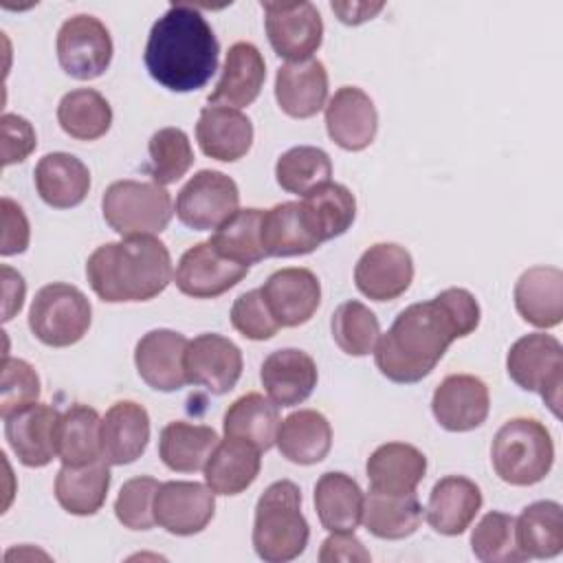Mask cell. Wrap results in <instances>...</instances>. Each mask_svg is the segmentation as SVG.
<instances>
[{
    "mask_svg": "<svg viewBox=\"0 0 563 563\" xmlns=\"http://www.w3.org/2000/svg\"><path fill=\"white\" fill-rule=\"evenodd\" d=\"M477 325V299L466 288H446L398 312L391 328L378 336L376 367L391 383H418L435 369L455 339L468 336Z\"/></svg>",
    "mask_w": 563,
    "mask_h": 563,
    "instance_id": "1",
    "label": "cell"
},
{
    "mask_svg": "<svg viewBox=\"0 0 563 563\" xmlns=\"http://www.w3.org/2000/svg\"><path fill=\"white\" fill-rule=\"evenodd\" d=\"M220 44L207 18L187 2H174L152 24L145 44L150 77L172 92H191L218 70Z\"/></svg>",
    "mask_w": 563,
    "mask_h": 563,
    "instance_id": "2",
    "label": "cell"
},
{
    "mask_svg": "<svg viewBox=\"0 0 563 563\" xmlns=\"http://www.w3.org/2000/svg\"><path fill=\"white\" fill-rule=\"evenodd\" d=\"M86 277L101 301H150L174 279L172 255L154 235H134L97 246L86 262Z\"/></svg>",
    "mask_w": 563,
    "mask_h": 563,
    "instance_id": "3",
    "label": "cell"
},
{
    "mask_svg": "<svg viewBox=\"0 0 563 563\" xmlns=\"http://www.w3.org/2000/svg\"><path fill=\"white\" fill-rule=\"evenodd\" d=\"M310 539V526L301 512V490L290 479L273 482L257 499L253 521V548L266 563L297 559Z\"/></svg>",
    "mask_w": 563,
    "mask_h": 563,
    "instance_id": "4",
    "label": "cell"
},
{
    "mask_svg": "<svg viewBox=\"0 0 563 563\" xmlns=\"http://www.w3.org/2000/svg\"><path fill=\"white\" fill-rule=\"evenodd\" d=\"M497 477L510 486H532L548 477L554 464V442L537 418H512L499 427L490 444Z\"/></svg>",
    "mask_w": 563,
    "mask_h": 563,
    "instance_id": "5",
    "label": "cell"
},
{
    "mask_svg": "<svg viewBox=\"0 0 563 563\" xmlns=\"http://www.w3.org/2000/svg\"><path fill=\"white\" fill-rule=\"evenodd\" d=\"M103 220L121 238L156 235L167 229L174 205L165 187L145 180H117L101 198Z\"/></svg>",
    "mask_w": 563,
    "mask_h": 563,
    "instance_id": "6",
    "label": "cell"
},
{
    "mask_svg": "<svg viewBox=\"0 0 563 563\" xmlns=\"http://www.w3.org/2000/svg\"><path fill=\"white\" fill-rule=\"evenodd\" d=\"M92 321L88 297L73 284L53 282L35 292L29 328L48 347H68L84 339Z\"/></svg>",
    "mask_w": 563,
    "mask_h": 563,
    "instance_id": "7",
    "label": "cell"
},
{
    "mask_svg": "<svg viewBox=\"0 0 563 563\" xmlns=\"http://www.w3.org/2000/svg\"><path fill=\"white\" fill-rule=\"evenodd\" d=\"M508 376L526 391H537L550 411L561 416L563 347L556 336L532 332L517 339L506 356Z\"/></svg>",
    "mask_w": 563,
    "mask_h": 563,
    "instance_id": "8",
    "label": "cell"
},
{
    "mask_svg": "<svg viewBox=\"0 0 563 563\" xmlns=\"http://www.w3.org/2000/svg\"><path fill=\"white\" fill-rule=\"evenodd\" d=\"M112 37L106 24L88 13L68 18L57 31V62L79 81L101 77L112 62Z\"/></svg>",
    "mask_w": 563,
    "mask_h": 563,
    "instance_id": "9",
    "label": "cell"
},
{
    "mask_svg": "<svg viewBox=\"0 0 563 563\" xmlns=\"http://www.w3.org/2000/svg\"><path fill=\"white\" fill-rule=\"evenodd\" d=\"M240 209L235 180L218 169H200L176 196L178 220L194 231L218 229Z\"/></svg>",
    "mask_w": 563,
    "mask_h": 563,
    "instance_id": "10",
    "label": "cell"
},
{
    "mask_svg": "<svg viewBox=\"0 0 563 563\" xmlns=\"http://www.w3.org/2000/svg\"><path fill=\"white\" fill-rule=\"evenodd\" d=\"M273 51L288 59H310L323 42V20L312 2H262Z\"/></svg>",
    "mask_w": 563,
    "mask_h": 563,
    "instance_id": "11",
    "label": "cell"
},
{
    "mask_svg": "<svg viewBox=\"0 0 563 563\" xmlns=\"http://www.w3.org/2000/svg\"><path fill=\"white\" fill-rule=\"evenodd\" d=\"M183 365L187 383L222 396L238 385L244 363L240 347L231 339L205 332L187 343Z\"/></svg>",
    "mask_w": 563,
    "mask_h": 563,
    "instance_id": "12",
    "label": "cell"
},
{
    "mask_svg": "<svg viewBox=\"0 0 563 563\" xmlns=\"http://www.w3.org/2000/svg\"><path fill=\"white\" fill-rule=\"evenodd\" d=\"M216 512V493L200 482H165L154 497V521L169 534L202 532Z\"/></svg>",
    "mask_w": 563,
    "mask_h": 563,
    "instance_id": "13",
    "label": "cell"
},
{
    "mask_svg": "<svg viewBox=\"0 0 563 563\" xmlns=\"http://www.w3.org/2000/svg\"><path fill=\"white\" fill-rule=\"evenodd\" d=\"M251 266L222 257L211 242H198L187 249L176 266V288L194 299H213L240 284Z\"/></svg>",
    "mask_w": 563,
    "mask_h": 563,
    "instance_id": "14",
    "label": "cell"
},
{
    "mask_svg": "<svg viewBox=\"0 0 563 563\" xmlns=\"http://www.w3.org/2000/svg\"><path fill=\"white\" fill-rule=\"evenodd\" d=\"M260 290L279 328L308 323L321 303L319 277L301 266L275 271Z\"/></svg>",
    "mask_w": 563,
    "mask_h": 563,
    "instance_id": "15",
    "label": "cell"
},
{
    "mask_svg": "<svg viewBox=\"0 0 563 563\" xmlns=\"http://www.w3.org/2000/svg\"><path fill=\"white\" fill-rule=\"evenodd\" d=\"M490 396L482 378L473 374H451L433 391L431 411L438 424L453 433L482 427L488 418Z\"/></svg>",
    "mask_w": 563,
    "mask_h": 563,
    "instance_id": "16",
    "label": "cell"
},
{
    "mask_svg": "<svg viewBox=\"0 0 563 563\" xmlns=\"http://www.w3.org/2000/svg\"><path fill=\"white\" fill-rule=\"evenodd\" d=\"M413 279L411 253L394 242L372 244L354 266L356 288L374 301L398 299Z\"/></svg>",
    "mask_w": 563,
    "mask_h": 563,
    "instance_id": "17",
    "label": "cell"
},
{
    "mask_svg": "<svg viewBox=\"0 0 563 563\" xmlns=\"http://www.w3.org/2000/svg\"><path fill=\"white\" fill-rule=\"evenodd\" d=\"M325 130L341 150L369 147L378 132V112L369 95L356 86H341L325 103Z\"/></svg>",
    "mask_w": 563,
    "mask_h": 563,
    "instance_id": "18",
    "label": "cell"
},
{
    "mask_svg": "<svg viewBox=\"0 0 563 563\" xmlns=\"http://www.w3.org/2000/svg\"><path fill=\"white\" fill-rule=\"evenodd\" d=\"M59 416L55 407L33 402L4 418V438L24 466L42 468L57 457L55 431Z\"/></svg>",
    "mask_w": 563,
    "mask_h": 563,
    "instance_id": "19",
    "label": "cell"
},
{
    "mask_svg": "<svg viewBox=\"0 0 563 563\" xmlns=\"http://www.w3.org/2000/svg\"><path fill=\"white\" fill-rule=\"evenodd\" d=\"M185 334L167 328L150 330L134 347V365L139 376L156 391H178L187 385L185 376Z\"/></svg>",
    "mask_w": 563,
    "mask_h": 563,
    "instance_id": "20",
    "label": "cell"
},
{
    "mask_svg": "<svg viewBox=\"0 0 563 563\" xmlns=\"http://www.w3.org/2000/svg\"><path fill=\"white\" fill-rule=\"evenodd\" d=\"M260 380L277 407H295L310 398L317 387L319 372L314 358L308 352L284 347L271 352L264 358Z\"/></svg>",
    "mask_w": 563,
    "mask_h": 563,
    "instance_id": "21",
    "label": "cell"
},
{
    "mask_svg": "<svg viewBox=\"0 0 563 563\" xmlns=\"http://www.w3.org/2000/svg\"><path fill=\"white\" fill-rule=\"evenodd\" d=\"M275 99L292 119H310L325 108L328 101V70L323 62L310 57L301 62H286L275 75Z\"/></svg>",
    "mask_w": 563,
    "mask_h": 563,
    "instance_id": "22",
    "label": "cell"
},
{
    "mask_svg": "<svg viewBox=\"0 0 563 563\" xmlns=\"http://www.w3.org/2000/svg\"><path fill=\"white\" fill-rule=\"evenodd\" d=\"M266 62L260 48L251 42H235L229 46L222 75L209 95V106L244 108L251 106L264 86Z\"/></svg>",
    "mask_w": 563,
    "mask_h": 563,
    "instance_id": "23",
    "label": "cell"
},
{
    "mask_svg": "<svg viewBox=\"0 0 563 563\" xmlns=\"http://www.w3.org/2000/svg\"><path fill=\"white\" fill-rule=\"evenodd\" d=\"M482 501V490L473 479L446 475L431 488L424 517L438 534L457 537L473 523Z\"/></svg>",
    "mask_w": 563,
    "mask_h": 563,
    "instance_id": "24",
    "label": "cell"
},
{
    "mask_svg": "<svg viewBox=\"0 0 563 563\" xmlns=\"http://www.w3.org/2000/svg\"><path fill=\"white\" fill-rule=\"evenodd\" d=\"M519 317L534 328H556L563 321V273L556 266L523 271L512 290Z\"/></svg>",
    "mask_w": 563,
    "mask_h": 563,
    "instance_id": "25",
    "label": "cell"
},
{
    "mask_svg": "<svg viewBox=\"0 0 563 563\" xmlns=\"http://www.w3.org/2000/svg\"><path fill=\"white\" fill-rule=\"evenodd\" d=\"M150 442V416L134 400L114 402L101 418V455L108 464L136 462Z\"/></svg>",
    "mask_w": 563,
    "mask_h": 563,
    "instance_id": "26",
    "label": "cell"
},
{
    "mask_svg": "<svg viewBox=\"0 0 563 563\" xmlns=\"http://www.w3.org/2000/svg\"><path fill=\"white\" fill-rule=\"evenodd\" d=\"M196 139L205 156L233 163L246 156L251 150L253 123L235 108L205 106L196 123Z\"/></svg>",
    "mask_w": 563,
    "mask_h": 563,
    "instance_id": "27",
    "label": "cell"
},
{
    "mask_svg": "<svg viewBox=\"0 0 563 563\" xmlns=\"http://www.w3.org/2000/svg\"><path fill=\"white\" fill-rule=\"evenodd\" d=\"M369 490L385 495L416 493L427 473V457L407 442H387L374 449L365 464Z\"/></svg>",
    "mask_w": 563,
    "mask_h": 563,
    "instance_id": "28",
    "label": "cell"
},
{
    "mask_svg": "<svg viewBox=\"0 0 563 563\" xmlns=\"http://www.w3.org/2000/svg\"><path fill=\"white\" fill-rule=\"evenodd\" d=\"M40 198L53 209L81 205L90 189V172L81 158L68 152L44 154L33 172Z\"/></svg>",
    "mask_w": 563,
    "mask_h": 563,
    "instance_id": "29",
    "label": "cell"
},
{
    "mask_svg": "<svg viewBox=\"0 0 563 563\" xmlns=\"http://www.w3.org/2000/svg\"><path fill=\"white\" fill-rule=\"evenodd\" d=\"M262 451L253 444L227 438L216 444L211 455L207 457L202 473L205 484L216 495H240L244 493L260 475L262 466Z\"/></svg>",
    "mask_w": 563,
    "mask_h": 563,
    "instance_id": "30",
    "label": "cell"
},
{
    "mask_svg": "<svg viewBox=\"0 0 563 563\" xmlns=\"http://www.w3.org/2000/svg\"><path fill=\"white\" fill-rule=\"evenodd\" d=\"M275 444L288 462L310 466L330 453L332 427L321 411L299 409L279 422Z\"/></svg>",
    "mask_w": 563,
    "mask_h": 563,
    "instance_id": "31",
    "label": "cell"
},
{
    "mask_svg": "<svg viewBox=\"0 0 563 563\" xmlns=\"http://www.w3.org/2000/svg\"><path fill=\"white\" fill-rule=\"evenodd\" d=\"M299 205L303 222L319 244L343 235L356 218L354 194L332 180L308 191Z\"/></svg>",
    "mask_w": 563,
    "mask_h": 563,
    "instance_id": "32",
    "label": "cell"
},
{
    "mask_svg": "<svg viewBox=\"0 0 563 563\" xmlns=\"http://www.w3.org/2000/svg\"><path fill=\"white\" fill-rule=\"evenodd\" d=\"M363 501L358 482L347 473L328 471L314 484V510L328 532H354L363 519Z\"/></svg>",
    "mask_w": 563,
    "mask_h": 563,
    "instance_id": "33",
    "label": "cell"
},
{
    "mask_svg": "<svg viewBox=\"0 0 563 563\" xmlns=\"http://www.w3.org/2000/svg\"><path fill=\"white\" fill-rule=\"evenodd\" d=\"M110 482V466L103 457L86 466L62 464L55 477V499L68 515L88 517L106 504Z\"/></svg>",
    "mask_w": 563,
    "mask_h": 563,
    "instance_id": "34",
    "label": "cell"
},
{
    "mask_svg": "<svg viewBox=\"0 0 563 563\" xmlns=\"http://www.w3.org/2000/svg\"><path fill=\"white\" fill-rule=\"evenodd\" d=\"M424 519V508L416 493L385 495L369 490L363 501L365 530L378 539L398 541L411 537Z\"/></svg>",
    "mask_w": 563,
    "mask_h": 563,
    "instance_id": "35",
    "label": "cell"
},
{
    "mask_svg": "<svg viewBox=\"0 0 563 563\" xmlns=\"http://www.w3.org/2000/svg\"><path fill=\"white\" fill-rule=\"evenodd\" d=\"M57 457L66 466H86L101 460V418L81 402L70 405L57 420Z\"/></svg>",
    "mask_w": 563,
    "mask_h": 563,
    "instance_id": "36",
    "label": "cell"
},
{
    "mask_svg": "<svg viewBox=\"0 0 563 563\" xmlns=\"http://www.w3.org/2000/svg\"><path fill=\"white\" fill-rule=\"evenodd\" d=\"M515 537L526 559H554L563 550V510L559 501L541 499L515 519Z\"/></svg>",
    "mask_w": 563,
    "mask_h": 563,
    "instance_id": "37",
    "label": "cell"
},
{
    "mask_svg": "<svg viewBox=\"0 0 563 563\" xmlns=\"http://www.w3.org/2000/svg\"><path fill=\"white\" fill-rule=\"evenodd\" d=\"M279 422L277 405L271 398L251 391L229 405L224 411L222 429L227 438H238L260 451H268L275 444Z\"/></svg>",
    "mask_w": 563,
    "mask_h": 563,
    "instance_id": "38",
    "label": "cell"
},
{
    "mask_svg": "<svg viewBox=\"0 0 563 563\" xmlns=\"http://www.w3.org/2000/svg\"><path fill=\"white\" fill-rule=\"evenodd\" d=\"M218 444V433L207 424L174 420L163 427L158 438V455L169 471L196 473Z\"/></svg>",
    "mask_w": 563,
    "mask_h": 563,
    "instance_id": "39",
    "label": "cell"
},
{
    "mask_svg": "<svg viewBox=\"0 0 563 563\" xmlns=\"http://www.w3.org/2000/svg\"><path fill=\"white\" fill-rule=\"evenodd\" d=\"M319 246L303 222L299 202H279L264 211L262 249L266 257L308 255Z\"/></svg>",
    "mask_w": 563,
    "mask_h": 563,
    "instance_id": "40",
    "label": "cell"
},
{
    "mask_svg": "<svg viewBox=\"0 0 563 563\" xmlns=\"http://www.w3.org/2000/svg\"><path fill=\"white\" fill-rule=\"evenodd\" d=\"M57 123L70 139L97 141L112 125V108L99 90L77 88L59 99Z\"/></svg>",
    "mask_w": 563,
    "mask_h": 563,
    "instance_id": "41",
    "label": "cell"
},
{
    "mask_svg": "<svg viewBox=\"0 0 563 563\" xmlns=\"http://www.w3.org/2000/svg\"><path fill=\"white\" fill-rule=\"evenodd\" d=\"M262 218L264 211L257 207L238 209L209 238L211 246L222 257L244 266L262 262L266 257L262 249Z\"/></svg>",
    "mask_w": 563,
    "mask_h": 563,
    "instance_id": "42",
    "label": "cell"
},
{
    "mask_svg": "<svg viewBox=\"0 0 563 563\" xmlns=\"http://www.w3.org/2000/svg\"><path fill=\"white\" fill-rule=\"evenodd\" d=\"M332 176V161L328 152L314 145H297L286 150L275 163L277 185L295 196H306L314 187L328 183Z\"/></svg>",
    "mask_w": 563,
    "mask_h": 563,
    "instance_id": "43",
    "label": "cell"
},
{
    "mask_svg": "<svg viewBox=\"0 0 563 563\" xmlns=\"http://www.w3.org/2000/svg\"><path fill=\"white\" fill-rule=\"evenodd\" d=\"M330 328L334 343L350 356H367L374 352L380 336L378 317L356 299H347L336 306Z\"/></svg>",
    "mask_w": 563,
    "mask_h": 563,
    "instance_id": "44",
    "label": "cell"
},
{
    "mask_svg": "<svg viewBox=\"0 0 563 563\" xmlns=\"http://www.w3.org/2000/svg\"><path fill=\"white\" fill-rule=\"evenodd\" d=\"M150 176L152 183L165 187L180 180L194 165L191 141L180 128H161L150 136Z\"/></svg>",
    "mask_w": 563,
    "mask_h": 563,
    "instance_id": "45",
    "label": "cell"
},
{
    "mask_svg": "<svg viewBox=\"0 0 563 563\" xmlns=\"http://www.w3.org/2000/svg\"><path fill=\"white\" fill-rule=\"evenodd\" d=\"M471 550L484 563L526 561L515 537V517L501 510L486 512L471 532Z\"/></svg>",
    "mask_w": 563,
    "mask_h": 563,
    "instance_id": "46",
    "label": "cell"
},
{
    "mask_svg": "<svg viewBox=\"0 0 563 563\" xmlns=\"http://www.w3.org/2000/svg\"><path fill=\"white\" fill-rule=\"evenodd\" d=\"M158 479L150 475H139L128 479L117 499H114V515L123 528L130 530H150L154 521V497L158 490Z\"/></svg>",
    "mask_w": 563,
    "mask_h": 563,
    "instance_id": "47",
    "label": "cell"
},
{
    "mask_svg": "<svg viewBox=\"0 0 563 563\" xmlns=\"http://www.w3.org/2000/svg\"><path fill=\"white\" fill-rule=\"evenodd\" d=\"M40 376L35 367L22 358L4 356L2 361V389H0V416L2 420L11 413L37 402Z\"/></svg>",
    "mask_w": 563,
    "mask_h": 563,
    "instance_id": "48",
    "label": "cell"
},
{
    "mask_svg": "<svg viewBox=\"0 0 563 563\" xmlns=\"http://www.w3.org/2000/svg\"><path fill=\"white\" fill-rule=\"evenodd\" d=\"M231 325L251 341L273 339L279 330V323L273 319L264 295L260 288L242 292L231 306Z\"/></svg>",
    "mask_w": 563,
    "mask_h": 563,
    "instance_id": "49",
    "label": "cell"
},
{
    "mask_svg": "<svg viewBox=\"0 0 563 563\" xmlns=\"http://www.w3.org/2000/svg\"><path fill=\"white\" fill-rule=\"evenodd\" d=\"M0 128H2V165L9 167L13 163L26 161L37 145L33 125L20 114L4 112L0 119Z\"/></svg>",
    "mask_w": 563,
    "mask_h": 563,
    "instance_id": "50",
    "label": "cell"
},
{
    "mask_svg": "<svg viewBox=\"0 0 563 563\" xmlns=\"http://www.w3.org/2000/svg\"><path fill=\"white\" fill-rule=\"evenodd\" d=\"M2 246L0 253L7 255H15V253H24L29 246V238H31V229H29V220L22 211V207L18 202H13L11 198H2Z\"/></svg>",
    "mask_w": 563,
    "mask_h": 563,
    "instance_id": "51",
    "label": "cell"
},
{
    "mask_svg": "<svg viewBox=\"0 0 563 563\" xmlns=\"http://www.w3.org/2000/svg\"><path fill=\"white\" fill-rule=\"evenodd\" d=\"M369 552L365 550L363 541L354 532H332L319 550L321 563H336V561H369Z\"/></svg>",
    "mask_w": 563,
    "mask_h": 563,
    "instance_id": "52",
    "label": "cell"
},
{
    "mask_svg": "<svg viewBox=\"0 0 563 563\" xmlns=\"http://www.w3.org/2000/svg\"><path fill=\"white\" fill-rule=\"evenodd\" d=\"M0 271H2V292H4L2 321H11L22 310L26 284H24V277L7 264H2Z\"/></svg>",
    "mask_w": 563,
    "mask_h": 563,
    "instance_id": "53",
    "label": "cell"
},
{
    "mask_svg": "<svg viewBox=\"0 0 563 563\" xmlns=\"http://www.w3.org/2000/svg\"><path fill=\"white\" fill-rule=\"evenodd\" d=\"M332 11L339 15L341 22L345 24H361V22H367L372 20L385 4L383 2H376V4H367V2H332L330 4Z\"/></svg>",
    "mask_w": 563,
    "mask_h": 563,
    "instance_id": "54",
    "label": "cell"
}]
</instances>
